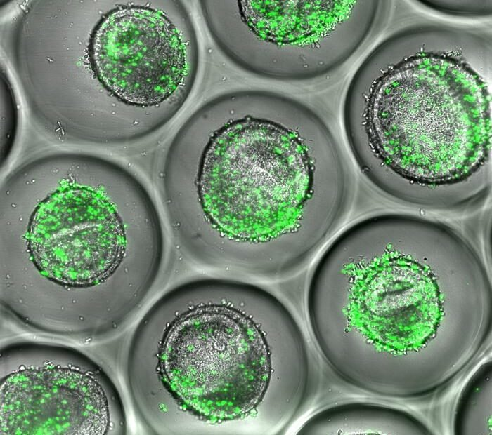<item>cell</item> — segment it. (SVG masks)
<instances>
[{
	"instance_id": "6da1fadb",
	"label": "cell",
	"mask_w": 492,
	"mask_h": 435,
	"mask_svg": "<svg viewBox=\"0 0 492 435\" xmlns=\"http://www.w3.org/2000/svg\"><path fill=\"white\" fill-rule=\"evenodd\" d=\"M344 177L337 166L318 165L289 128L245 116L203 140H175L160 182L173 236L188 259L278 280L301 271L333 230Z\"/></svg>"
},
{
	"instance_id": "7a4b0ae2",
	"label": "cell",
	"mask_w": 492,
	"mask_h": 435,
	"mask_svg": "<svg viewBox=\"0 0 492 435\" xmlns=\"http://www.w3.org/2000/svg\"><path fill=\"white\" fill-rule=\"evenodd\" d=\"M155 371L172 434H279L308 396L304 336L264 288L197 278L171 288Z\"/></svg>"
},
{
	"instance_id": "3957f363",
	"label": "cell",
	"mask_w": 492,
	"mask_h": 435,
	"mask_svg": "<svg viewBox=\"0 0 492 435\" xmlns=\"http://www.w3.org/2000/svg\"><path fill=\"white\" fill-rule=\"evenodd\" d=\"M1 262H26L61 286L117 278L147 286L164 262L150 192L133 173L97 157L53 155L18 167L1 185Z\"/></svg>"
},
{
	"instance_id": "277c9868",
	"label": "cell",
	"mask_w": 492,
	"mask_h": 435,
	"mask_svg": "<svg viewBox=\"0 0 492 435\" xmlns=\"http://www.w3.org/2000/svg\"><path fill=\"white\" fill-rule=\"evenodd\" d=\"M88 52L101 85L134 106L168 100L189 70L178 27L162 11L143 5H119L106 13L93 29Z\"/></svg>"
},
{
	"instance_id": "5b68a950",
	"label": "cell",
	"mask_w": 492,
	"mask_h": 435,
	"mask_svg": "<svg viewBox=\"0 0 492 435\" xmlns=\"http://www.w3.org/2000/svg\"><path fill=\"white\" fill-rule=\"evenodd\" d=\"M110 427L105 393L88 373L27 368L1 384V434H104Z\"/></svg>"
},
{
	"instance_id": "8992f818",
	"label": "cell",
	"mask_w": 492,
	"mask_h": 435,
	"mask_svg": "<svg viewBox=\"0 0 492 435\" xmlns=\"http://www.w3.org/2000/svg\"><path fill=\"white\" fill-rule=\"evenodd\" d=\"M240 16L259 39L290 44L312 39L331 22L323 1H242Z\"/></svg>"
}]
</instances>
